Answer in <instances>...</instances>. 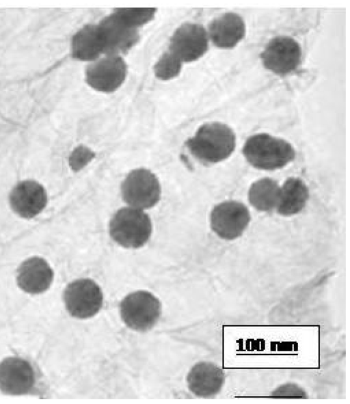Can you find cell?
<instances>
[{"instance_id": "obj_3", "label": "cell", "mask_w": 350, "mask_h": 404, "mask_svg": "<svg viewBox=\"0 0 350 404\" xmlns=\"http://www.w3.org/2000/svg\"><path fill=\"white\" fill-rule=\"evenodd\" d=\"M242 152L251 165L264 170L282 168L295 157V150L288 142L267 133L248 137Z\"/></svg>"}, {"instance_id": "obj_23", "label": "cell", "mask_w": 350, "mask_h": 404, "mask_svg": "<svg viewBox=\"0 0 350 404\" xmlns=\"http://www.w3.org/2000/svg\"><path fill=\"white\" fill-rule=\"evenodd\" d=\"M271 396L280 399H306V392L300 386L292 383L282 384L275 388Z\"/></svg>"}, {"instance_id": "obj_9", "label": "cell", "mask_w": 350, "mask_h": 404, "mask_svg": "<svg viewBox=\"0 0 350 404\" xmlns=\"http://www.w3.org/2000/svg\"><path fill=\"white\" fill-rule=\"evenodd\" d=\"M208 39L207 31L202 25L196 23H184L173 33L168 50L183 63L194 62L207 51Z\"/></svg>"}, {"instance_id": "obj_1", "label": "cell", "mask_w": 350, "mask_h": 404, "mask_svg": "<svg viewBox=\"0 0 350 404\" xmlns=\"http://www.w3.org/2000/svg\"><path fill=\"white\" fill-rule=\"evenodd\" d=\"M185 145L198 161L214 164L230 156L235 148L236 137L227 124L211 122L201 125Z\"/></svg>"}, {"instance_id": "obj_10", "label": "cell", "mask_w": 350, "mask_h": 404, "mask_svg": "<svg viewBox=\"0 0 350 404\" xmlns=\"http://www.w3.org/2000/svg\"><path fill=\"white\" fill-rule=\"evenodd\" d=\"M301 57L299 44L288 36L273 38L260 54L264 66L279 75H285L295 70L300 63Z\"/></svg>"}, {"instance_id": "obj_6", "label": "cell", "mask_w": 350, "mask_h": 404, "mask_svg": "<svg viewBox=\"0 0 350 404\" xmlns=\"http://www.w3.org/2000/svg\"><path fill=\"white\" fill-rule=\"evenodd\" d=\"M63 297L68 313L81 319L96 315L103 302L101 288L90 278H80L69 283L64 291Z\"/></svg>"}, {"instance_id": "obj_13", "label": "cell", "mask_w": 350, "mask_h": 404, "mask_svg": "<svg viewBox=\"0 0 350 404\" xmlns=\"http://www.w3.org/2000/svg\"><path fill=\"white\" fill-rule=\"evenodd\" d=\"M98 25L103 38L105 55H120L139 40L138 29L127 25L113 13L105 16Z\"/></svg>"}, {"instance_id": "obj_14", "label": "cell", "mask_w": 350, "mask_h": 404, "mask_svg": "<svg viewBox=\"0 0 350 404\" xmlns=\"http://www.w3.org/2000/svg\"><path fill=\"white\" fill-rule=\"evenodd\" d=\"M225 375L217 365L210 362L196 364L187 376L189 390L201 398H211L221 390Z\"/></svg>"}, {"instance_id": "obj_20", "label": "cell", "mask_w": 350, "mask_h": 404, "mask_svg": "<svg viewBox=\"0 0 350 404\" xmlns=\"http://www.w3.org/2000/svg\"><path fill=\"white\" fill-rule=\"evenodd\" d=\"M156 12L154 8H118L113 13L127 25L138 29L150 22Z\"/></svg>"}, {"instance_id": "obj_2", "label": "cell", "mask_w": 350, "mask_h": 404, "mask_svg": "<svg viewBox=\"0 0 350 404\" xmlns=\"http://www.w3.org/2000/svg\"><path fill=\"white\" fill-rule=\"evenodd\" d=\"M108 230L111 239L120 246L138 249L148 242L152 233V223L145 211L126 206L112 215Z\"/></svg>"}, {"instance_id": "obj_12", "label": "cell", "mask_w": 350, "mask_h": 404, "mask_svg": "<svg viewBox=\"0 0 350 404\" xmlns=\"http://www.w3.org/2000/svg\"><path fill=\"white\" fill-rule=\"evenodd\" d=\"M35 374L31 364L18 357H9L0 363V390L10 395L29 393L35 383Z\"/></svg>"}, {"instance_id": "obj_22", "label": "cell", "mask_w": 350, "mask_h": 404, "mask_svg": "<svg viewBox=\"0 0 350 404\" xmlns=\"http://www.w3.org/2000/svg\"><path fill=\"white\" fill-rule=\"evenodd\" d=\"M95 156L94 152L89 147L83 145L78 146L72 150L69 157V165L73 171H80L88 165Z\"/></svg>"}, {"instance_id": "obj_16", "label": "cell", "mask_w": 350, "mask_h": 404, "mask_svg": "<svg viewBox=\"0 0 350 404\" xmlns=\"http://www.w3.org/2000/svg\"><path fill=\"white\" fill-rule=\"evenodd\" d=\"M207 33L208 38L217 47L232 49L245 36V25L241 16L228 12L211 22Z\"/></svg>"}, {"instance_id": "obj_11", "label": "cell", "mask_w": 350, "mask_h": 404, "mask_svg": "<svg viewBox=\"0 0 350 404\" xmlns=\"http://www.w3.org/2000/svg\"><path fill=\"white\" fill-rule=\"evenodd\" d=\"M48 202L44 187L33 180L18 183L11 190L9 202L13 211L25 219H31L40 213Z\"/></svg>"}, {"instance_id": "obj_8", "label": "cell", "mask_w": 350, "mask_h": 404, "mask_svg": "<svg viewBox=\"0 0 350 404\" xmlns=\"http://www.w3.org/2000/svg\"><path fill=\"white\" fill-rule=\"evenodd\" d=\"M250 219V211L245 204L229 200L213 207L210 215V225L221 239L233 240L243 233Z\"/></svg>"}, {"instance_id": "obj_17", "label": "cell", "mask_w": 350, "mask_h": 404, "mask_svg": "<svg viewBox=\"0 0 350 404\" xmlns=\"http://www.w3.org/2000/svg\"><path fill=\"white\" fill-rule=\"evenodd\" d=\"M72 55L81 61L93 62L105 54V44L98 25H87L72 37Z\"/></svg>"}, {"instance_id": "obj_18", "label": "cell", "mask_w": 350, "mask_h": 404, "mask_svg": "<svg viewBox=\"0 0 350 404\" xmlns=\"http://www.w3.org/2000/svg\"><path fill=\"white\" fill-rule=\"evenodd\" d=\"M308 198L309 189L305 183L298 178H289L280 189L276 211L283 216L297 214L304 208Z\"/></svg>"}, {"instance_id": "obj_5", "label": "cell", "mask_w": 350, "mask_h": 404, "mask_svg": "<svg viewBox=\"0 0 350 404\" xmlns=\"http://www.w3.org/2000/svg\"><path fill=\"white\" fill-rule=\"evenodd\" d=\"M120 317L130 329L144 332L152 329L161 312V304L152 293L137 291L127 295L120 304Z\"/></svg>"}, {"instance_id": "obj_21", "label": "cell", "mask_w": 350, "mask_h": 404, "mask_svg": "<svg viewBox=\"0 0 350 404\" xmlns=\"http://www.w3.org/2000/svg\"><path fill=\"white\" fill-rule=\"evenodd\" d=\"M183 62L167 50L158 59L153 67L155 77L161 81H169L178 77L181 72Z\"/></svg>"}, {"instance_id": "obj_7", "label": "cell", "mask_w": 350, "mask_h": 404, "mask_svg": "<svg viewBox=\"0 0 350 404\" xmlns=\"http://www.w3.org/2000/svg\"><path fill=\"white\" fill-rule=\"evenodd\" d=\"M127 73V65L120 55H105L88 66L85 79L93 90L112 93L121 87Z\"/></svg>"}, {"instance_id": "obj_19", "label": "cell", "mask_w": 350, "mask_h": 404, "mask_svg": "<svg viewBox=\"0 0 350 404\" xmlns=\"http://www.w3.org/2000/svg\"><path fill=\"white\" fill-rule=\"evenodd\" d=\"M280 189L277 181L270 178L254 182L248 191L250 204L260 211H269L276 207Z\"/></svg>"}, {"instance_id": "obj_4", "label": "cell", "mask_w": 350, "mask_h": 404, "mask_svg": "<svg viewBox=\"0 0 350 404\" xmlns=\"http://www.w3.org/2000/svg\"><path fill=\"white\" fill-rule=\"evenodd\" d=\"M120 193L126 206L146 211L160 201L161 186L150 170L138 167L131 170L123 179Z\"/></svg>"}, {"instance_id": "obj_15", "label": "cell", "mask_w": 350, "mask_h": 404, "mask_svg": "<svg viewBox=\"0 0 350 404\" xmlns=\"http://www.w3.org/2000/svg\"><path fill=\"white\" fill-rule=\"evenodd\" d=\"M54 272L42 258L33 256L23 261L17 270L18 286L26 293L39 294L46 291L53 282Z\"/></svg>"}]
</instances>
